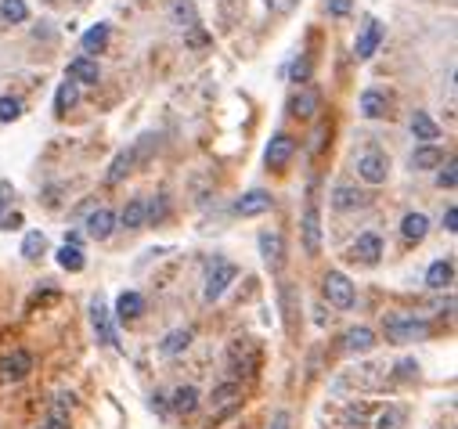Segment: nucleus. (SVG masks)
<instances>
[{
    "instance_id": "nucleus-1",
    "label": "nucleus",
    "mask_w": 458,
    "mask_h": 429,
    "mask_svg": "<svg viewBox=\"0 0 458 429\" xmlns=\"http://www.w3.org/2000/svg\"><path fill=\"white\" fill-rule=\"evenodd\" d=\"M383 328H386L390 343H415V340H426V335H430V325H426L422 318H415V314H390L383 321Z\"/></svg>"
},
{
    "instance_id": "nucleus-2",
    "label": "nucleus",
    "mask_w": 458,
    "mask_h": 429,
    "mask_svg": "<svg viewBox=\"0 0 458 429\" xmlns=\"http://www.w3.org/2000/svg\"><path fill=\"white\" fill-rule=\"evenodd\" d=\"M325 299L332 306H340V311H350L354 306V285L343 271H328L325 274Z\"/></svg>"
},
{
    "instance_id": "nucleus-3",
    "label": "nucleus",
    "mask_w": 458,
    "mask_h": 429,
    "mask_svg": "<svg viewBox=\"0 0 458 429\" xmlns=\"http://www.w3.org/2000/svg\"><path fill=\"white\" fill-rule=\"evenodd\" d=\"M235 278H238V267H235V263H228V260H217V263H213V271H209V278H206L202 299H206V303L221 299V296H224V289H228Z\"/></svg>"
},
{
    "instance_id": "nucleus-4",
    "label": "nucleus",
    "mask_w": 458,
    "mask_h": 429,
    "mask_svg": "<svg viewBox=\"0 0 458 429\" xmlns=\"http://www.w3.org/2000/svg\"><path fill=\"white\" fill-rule=\"evenodd\" d=\"M357 177L364 180V184H386V177H390V159L383 156V151H364V156L357 159Z\"/></svg>"
},
{
    "instance_id": "nucleus-5",
    "label": "nucleus",
    "mask_w": 458,
    "mask_h": 429,
    "mask_svg": "<svg viewBox=\"0 0 458 429\" xmlns=\"http://www.w3.org/2000/svg\"><path fill=\"white\" fill-rule=\"evenodd\" d=\"M90 325H94L98 343L116 347V325H112V311L105 306V299H101V296H94V303H90Z\"/></svg>"
},
{
    "instance_id": "nucleus-6",
    "label": "nucleus",
    "mask_w": 458,
    "mask_h": 429,
    "mask_svg": "<svg viewBox=\"0 0 458 429\" xmlns=\"http://www.w3.org/2000/svg\"><path fill=\"white\" fill-rule=\"evenodd\" d=\"M33 372V357L25 350H11L8 357H0V383H22Z\"/></svg>"
},
{
    "instance_id": "nucleus-7",
    "label": "nucleus",
    "mask_w": 458,
    "mask_h": 429,
    "mask_svg": "<svg viewBox=\"0 0 458 429\" xmlns=\"http://www.w3.org/2000/svg\"><path fill=\"white\" fill-rule=\"evenodd\" d=\"M299 228H303V253L318 256L321 253V213H318V206H307Z\"/></svg>"
},
{
    "instance_id": "nucleus-8",
    "label": "nucleus",
    "mask_w": 458,
    "mask_h": 429,
    "mask_svg": "<svg viewBox=\"0 0 458 429\" xmlns=\"http://www.w3.org/2000/svg\"><path fill=\"white\" fill-rule=\"evenodd\" d=\"M292 151H296V141H292L289 134H274L271 144H267V151H264V163H267L271 170H278V166H285V163L292 159Z\"/></svg>"
},
{
    "instance_id": "nucleus-9",
    "label": "nucleus",
    "mask_w": 458,
    "mask_h": 429,
    "mask_svg": "<svg viewBox=\"0 0 458 429\" xmlns=\"http://www.w3.org/2000/svg\"><path fill=\"white\" fill-rule=\"evenodd\" d=\"M271 202H274V199H271L264 188H253V192H246V195L235 202V213H238V217H260V213L271 209Z\"/></svg>"
},
{
    "instance_id": "nucleus-10",
    "label": "nucleus",
    "mask_w": 458,
    "mask_h": 429,
    "mask_svg": "<svg viewBox=\"0 0 458 429\" xmlns=\"http://www.w3.org/2000/svg\"><path fill=\"white\" fill-rule=\"evenodd\" d=\"M383 44V25L376 22V18H369V22H364V29H361V37H357V58L361 61H369L372 54H376V47Z\"/></svg>"
},
{
    "instance_id": "nucleus-11",
    "label": "nucleus",
    "mask_w": 458,
    "mask_h": 429,
    "mask_svg": "<svg viewBox=\"0 0 458 429\" xmlns=\"http://www.w3.org/2000/svg\"><path fill=\"white\" fill-rule=\"evenodd\" d=\"M379 256H383V242H379V235H361L357 242H354V249H350V260H361V263H379Z\"/></svg>"
},
{
    "instance_id": "nucleus-12",
    "label": "nucleus",
    "mask_w": 458,
    "mask_h": 429,
    "mask_svg": "<svg viewBox=\"0 0 458 429\" xmlns=\"http://www.w3.org/2000/svg\"><path fill=\"white\" fill-rule=\"evenodd\" d=\"M260 256L271 271H278L282 260H285V245H282V235H274V231H264L260 235Z\"/></svg>"
},
{
    "instance_id": "nucleus-13",
    "label": "nucleus",
    "mask_w": 458,
    "mask_h": 429,
    "mask_svg": "<svg viewBox=\"0 0 458 429\" xmlns=\"http://www.w3.org/2000/svg\"><path fill=\"white\" fill-rule=\"evenodd\" d=\"M112 231H116V213L112 209H94L87 217V235L94 238V242H105Z\"/></svg>"
},
{
    "instance_id": "nucleus-14",
    "label": "nucleus",
    "mask_w": 458,
    "mask_h": 429,
    "mask_svg": "<svg viewBox=\"0 0 458 429\" xmlns=\"http://www.w3.org/2000/svg\"><path fill=\"white\" fill-rule=\"evenodd\" d=\"M372 347H376V332L364 328V325H357V328H350L343 335V350L347 354H369Z\"/></svg>"
},
{
    "instance_id": "nucleus-15",
    "label": "nucleus",
    "mask_w": 458,
    "mask_h": 429,
    "mask_svg": "<svg viewBox=\"0 0 458 429\" xmlns=\"http://www.w3.org/2000/svg\"><path fill=\"white\" fill-rule=\"evenodd\" d=\"M69 404H73V397L69 393H58L40 429H69Z\"/></svg>"
},
{
    "instance_id": "nucleus-16",
    "label": "nucleus",
    "mask_w": 458,
    "mask_h": 429,
    "mask_svg": "<svg viewBox=\"0 0 458 429\" xmlns=\"http://www.w3.org/2000/svg\"><path fill=\"white\" fill-rule=\"evenodd\" d=\"M454 282V263L451 260H433L430 271H426V285L430 289H447Z\"/></svg>"
},
{
    "instance_id": "nucleus-17",
    "label": "nucleus",
    "mask_w": 458,
    "mask_h": 429,
    "mask_svg": "<svg viewBox=\"0 0 458 429\" xmlns=\"http://www.w3.org/2000/svg\"><path fill=\"white\" fill-rule=\"evenodd\" d=\"M141 311H144V296L141 292H123L116 299V318L119 321H134V318H141Z\"/></svg>"
},
{
    "instance_id": "nucleus-18",
    "label": "nucleus",
    "mask_w": 458,
    "mask_h": 429,
    "mask_svg": "<svg viewBox=\"0 0 458 429\" xmlns=\"http://www.w3.org/2000/svg\"><path fill=\"white\" fill-rule=\"evenodd\" d=\"M69 80H73V83H98V80H101L98 61H90V58H73V61H69Z\"/></svg>"
},
{
    "instance_id": "nucleus-19",
    "label": "nucleus",
    "mask_w": 458,
    "mask_h": 429,
    "mask_svg": "<svg viewBox=\"0 0 458 429\" xmlns=\"http://www.w3.org/2000/svg\"><path fill=\"white\" fill-rule=\"evenodd\" d=\"M426 231H430L426 213H408V217L401 220V235H404V242H411V245H419V242L426 238Z\"/></svg>"
},
{
    "instance_id": "nucleus-20",
    "label": "nucleus",
    "mask_w": 458,
    "mask_h": 429,
    "mask_svg": "<svg viewBox=\"0 0 458 429\" xmlns=\"http://www.w3.org/2000/svg\"><path fill=\"white\" fill-rule=\"evenodd\" d=\"M364 202H369V199H364L354 184H340V188H332V206L335 209H361Z\"/></svg>"
},
{
    "instance_id": "nucleus-21",
    "label": "nucleus",
    "mask_w": 458,
    "mask_h": 429,
    "mask_svg": "<svg viewBox=\"0 0 458 429\" xmlns=\"http://www.w3.org/2000/svg\"><path fill=\"white\" fill-rule=\"evenodd\" d=\"M209 401H213V411H231L238 401H242V390L235 386V383H224V386H217V390H213V397H209Z\"/></svg>"
},
{
    "instance_id": "nucleus-22",
    "label": "nucleus",
    "mask_w": 458,
    "mask_h": 429,
    "mask_svg": "<svg viewBox=\"0 0 458 429\" xmlns=\"http://www.w3.org/2000/svg\"><path fill=\"white\" fill-rule=\"evenodd\" d=\"M188 347H192V332L188 328H173L166 340L159 343V354L163 357H177V354H185Z\"/></svg>"
},
{
    "instance_id": "nucleus-23",
    "label": "nucleus",
    "mask_w": 458,
    "mask_h": 429,
    "mask_svg": "<svg viewBox=\"0 0 458 429\" xmlns=\"http://www.w3.org/2000/svg\"><path fill=\"white\" fill-rule=\"evenodd\" d=\"M170 18L180 29H195L199 25V11H195L192 0H173V4H170Z\"/></svg>"
},
{
    "instance_id": "nucleus-24",
    "label": "nucleus",
    "mask_w": 458,
    "mask_h": 429,
    "mask_svg": "<svg viewBox=\"0 0 458 429\" xmlns=\"http://www.w3.org/2000/svg\"><path fill=\"white\" fill-rule=\"evenodd\" d=\"M411 166L415 170H437V166H444V151L437 144H422V148H415Z\"/></svg>"
},
{
    "instance_id": "nucleus-25",
    "label": "nucleus",
    "mask_w": 458,
    "mask_h": 429,
    "mask_svg": "<svg viewBox=\"0 0 458 429\" xmlns=\"http://www.w3.org/2000/svg\"><path fill=\"white\" fill-rule=\"evenodd\" d=\"M318 105H321V98H318V90H299V94L292 98V116H299V119H311L314 112H318Z\"/></svg>"
},
{
    "instance_id": "nucleus-26",
    "label": "nucleus",
    "mask_w": 458,
    "mask_h": 429,
    "mask_svg": "<svg viewBox=\"0 0 458 429\" xmlns=\"http://www.w3.org/2000/svg\"><path fill=\"white\" fill-rule=\"evenodd\" d=\"M278 299H282V314H285V328L292 332L296 328V314H299V306H296V289L289 282L278 285Z\"/></svg>"
},
{
    "instance_id": "nucleus-27",
    "label": "nucleus",
    "mask_w": 458,
    "mask_h": 429,
    "mask_svg": "<svg viewBox=\"0 0 458 429\" xmlns=\"http://www.w3.org/2000/svg\"><path fill=\"white\" fill-rule=\"evenodd\" d=\"M134 163H137V159H134V151H130V148H123V151H119V156L112 159V166H109V177H105V180H109V184H119V180H123V177L134 170Z\"/></svg>"
},
{
    "instance_id": "nucleus-28",
    "label": "nucleus",
    "mask_w": 458,
    "mask_h": 429,
    "mask_svg": "<svg viewBox=\"0 0 458 429\" xmlns=\"http://www.w3.org/2000/svg\"><path fill=\"white\" fill-rule=\"evenodd\" d=\"M105 44H109V22H98V25H90L87 33H83V51L87 54L105 51Z\"/></svg>"
},
{
    "instance_id": "nucleus-29",
    "label": "nucleus",
    "mask_w": 458,
    "mask_h": 429,
    "mask_svg": "<svg viewBox=\"0 0 458 429\" xmlns=\"http://www.w3.org/2000/svg\"><path fill=\"white\" fill-rule=\"evenodd\" d=\"M411 134H415L419 141H437V137H440V127H437V123L426 116V112H415V116H411Z\"/></svg>"
},
{
    "instance_id": "nucleus-30",
    "label": "nucleus",
    "mask_w": 458,
    "mask_h": 429,
    "mask_svg": "<svg viewBox=\"0 0 458 429\" xmlns=\"http://www.w3.org/2000/svg\"><path fill=\"white\" fill-rule=\"evenodd\" d=\"M58 267L62 271H83L87 267V260H83V249L80 245H62V249H58Z\"/></svg>"
},
{
    "instance_id": "nucleus-31",
    "label": "nucleus",
    "mask_w": 458,
    "mask_h": 429,
    "mask_svg": "<svg viewBox=\"0 0 458 429\" xmlns=\"http://www.w3.org/2000/svg\"><path fill=\"white\" fill-rule=\"evenodd\" d=\"M76 101H80V83L66 80L62 87H58V94H54V112H69Z\"/></svg>"
},
{
    "instance_id": "nucleus-32",
    "label": "nucleus",
    "mask_w": 458,
    "mask_h": 429,
    "mask_svg": "<svg viewBox=\"0 0 458 429\" xmlns=\"http://www.w3.org/2000/svg\"><path fill=\"white\" fill-rule=\"evenodd\" d=\"M361 116H369V119L386 116V98L379 94V90H364L361 94Z\"/></svg>"
},
{
    "instance_id": "nucleus-33",
    "label": "nucleus",
    "mask_w": 458,
    "mask_h": 429,
    "mask_svg": "<svg viewBox=\"0 0 458 429\" xmlns=\"http://www.w3.org/2000/svg\"><path fill=\"white\" fill-rule=\"evenodd\" d=\"M195 408H199V390H195V386H180V390L173 393V411L192 415Z\"/></svg>"
},
{
    "instance_id": "nucleus-34",
    "label": "nucleus",
    "mask_w": 458,
    "mask_h": 429,
    "mask_svg": "<svg viewBox=\"0 0 458 429\" xmlns=\"http://www.w3.org/2000/svg\"><path fill=\"white\" fill-rule=\"evenodd\" d=\"M144 217H148V206H144V199H130L127 202V209H123V228H141L144 224Z\"/></svg>"
},
{
    "instance_id": "nucleus-35",
    "label": "nucleus",
    "mask_w": 458,
    "mask_h": 429,
    "mask_svg": "<svg viewBox=\"0 0 458 429\" xmlns=\"http://www.w3.org/2000/svg\"><path fill=\"white\" fill-rule=\"evenodd\" d=\"M0 15H4L8 22H25L29 8H25V0H0Z\"/></svg>"
},
{
    "instance_id": "nucleus-36",
    "label": "nucleus",
    "mask_w": 458,
    "mask_h": 429,
    "mask_svg": "<svg viewBox=\"0 0 458 429\" xmlns=\"http://www.w3.org/2000/svg\"><path fill=\"white\" fill-rule=\"evenodd\" d=\"M40 253H44V235H40V231H29L25 242H22V256H25V260H37Z\"/></svg>"
},
{
    "instance_id": "nucleus-37",
    "label": "nucleus",
    "mask_w": 458,
    "mask_h": 429,
    "mask_svg": "<svg viewBox=\"0 0 458 429\" xmlns=\"http://www.w3.org/2000/svg\"><path fill=\"white\" fill-rule=\"evenodd\" d=\"M22 116V105L15 98H0V123H15Z\"/></svg>"
},
{
    "instance_id": "nucleus-38",
    "label": "nucleus",
    "mask_w": 458,
    "mask_h": 429,
    "mask_svg": "<svg viewBox=\"0 0 458 429\" xmlns=\"http://www.w3.org/2000/svg\"><path fill=\"white\" fill-rule=\"evenodd\" d=\"M376 429H401V411H397V408H386V411L376 418Z\"/></svg>"
},
{
    "instance_id": "nucleus-39",
    "label": "nucleus",
    "mask_w": 458,
    "mask_h": 429,
    "mask_svg": "<svg viewBox=\"0 0 458 429\" xmlns=\"http://www.w3.org/2000/svg\"><path fill=\"white\" fill-rule=\"evenodd\" d=\"M454 170H458V166H454V159H447V166H444V170H440V177H437L440 188H447V192H451L454 184H458V173H454Z\"/></svg>"
},
{
    "instance_id": "nucleus-40",
    "label": "nucleus",
    "mask_w": 458,
    "mask_h": 429,
    "mask_svg": "<svg viewBox=\"0 0 458 429\" xmlns=\"http://www.w3.org/2000/svg\"><path fill=\"white\" fill-rule=\"evenodd\" d=\"M18 224H22V217H18V213H11V209H0V231L18 228Z\"/></svg>"
},
{
    "instance_id": "nucleus-41",
    "label": "nucleus",
    "mask_w": 458,
    "mask_h": 429,
    "mask_svg": "<svg viewBox=\"0 0 458 429\" xmlns=\"http://www.w3.org/2000/svg\"><path fill=\"white\" fill-rule=\"evenodd\" d=\"M415 372H419V364L415 361H401V364H397V375H401V379H415Z\"/></svg>"
},
{
    "instance_id": "nucleus-42",
    "label": "nucleus",
    "mask_w": 458,
    "mask_h": 429,
    "mask_svg": "<svg viewBox=\"0 0 458 429\" xmlns=\"http://www.w3.org/2000/svg\"><path fill=\"white\" fill-rule=\"evenodd\" d=\"M444 231H451V235L458 231V209L454 206H447V213H444Z\"/></svg>"
},
{
    "instance_id": "nucleus-43",
    "label": "nucleus",
    "mask_w": 458,
    "mask_h": 429,
    "mask_svg": "<svg viewBox=\"0 0 458 429\" xmlns=\"http://www.w3.org/2000/svg\"><path fill=\"white\" fill-rule=\"evenodd\" d=\"M328 11H332V15H340V18H343V15H347V11H350V0H328Z\"/></svg>"
},
{
    "instance_id": "nucleus-44",
    "label": "nucleus",
    "mask_w": 458,
    "mask_h": 429,
    "mask_svg": "<svg viewBox=\"0 0 458 429\" xmlns=\"http://www.w3.org/2000/svg\"><path fill=\"white\" fill-rule=\"evenodd\" d=\"M311 76V66H307V61H296V66H292V80L299 83V80H307Z\"/></svg>"
},
{
    "instance_id": "nucleus-45",
    "label": "nucleus",
    "mask_w": 458,
    "mask_h": 429,
    "mask_svg": "<svg viewBox=\"0 0 458 429\" xmlns=\"http://www.w3.org/2000/svg\"><path fill=\"white\" fill-rule=\"evenodd\" d=\"M271 429H289V415L278 411V415H274V425H271Z\"/></svg>"
}]
</instances>
